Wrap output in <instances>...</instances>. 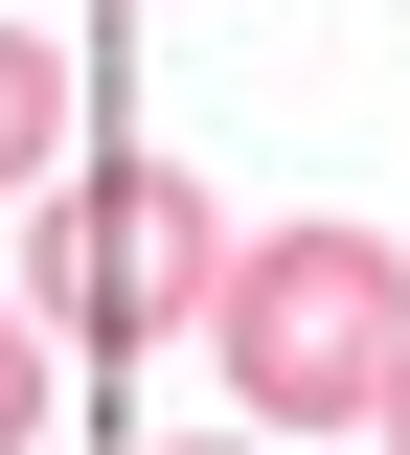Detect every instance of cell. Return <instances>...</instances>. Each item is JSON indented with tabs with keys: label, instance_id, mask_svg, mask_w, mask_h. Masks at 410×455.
<instances>
[{
	"label": "cell",
	"instance_id": "cell-1",
	"mask_svg": "<svg viewBox=\"0 0 410 455\" xmlns=\"http://www.w3.org/2000/svg\"><path fill=\"white\" fill-rule=\"evenodd\" d=\"M182 341L229 364L251 433H342V410H388V364H410V251H388V228H274V251L205 274Z\"/></svg>",
	"mask_w": 410,
	"mask_h": 455
},
{
	"label": "cell",
	"instance_id": "cell-2",
	"mask_svg": "<svg viewBox=\"0 0 410 455\" xmlns=\"http://www.w3.org/2000/svg\"><path fill=\"white\" fill-rule=\"evenodd\" d=\"M229 274V205L182 160H115V182H23V319L46 341H182Z\"/></svg>",
	"mask_w": 410,
	"mask_h": 455
},
{
	"label": "cell",
	"instance_id": "cell-3",
	"mask_svg": "<svg viewBox=\"0 0 410 455\" xmlns=\"http://www.w3.org/2000/svg\"><path fill=\"white\" fill-rule=\"evenodd\" d=\"M46 160H68V46H23V23H0V205H23Z\"/></svg>",
	"mask_w": 410,
	"mask_h": 455
},
{
	"label": "cell",
	"instance_id": "cell-4",
	"mask_svg": "<svg viewBox=\"0 0 410 455\" xmlns=\"http://www.w3.org/2000/svg\"><path fill=\"white\" fill-rule=\"evenodd\" d=\"M46 387H68V364H46V319H23V296H0V455L46 433Z\"/></svg>",
	"mask_w": 410,
	"mask_h": 455
},
{
	"label": "cell",
	"instance_id": "cell-5",
	"mask_svg": "<svg viewBox=\"0 0 410 455\" xmlns=\"http://www.w3.org/2000/svg\"><path fill=\"white\" fill-rule=\"evenodd\" d=\"M365 433H410V364H388V410H365Z\"/></svg>",
	"mask_w": 410,
	"mask_h": 455
},
{
	"label": "cell",
	"instance_id": "cell-6",
	"mask_svg": "<svg viewBox=\"0 0 410 455\" xmlns=\"http://www.w3.org/2000/svg\"><path fill=\"white\" fill-rule=\"evenodd\" d=\"M182 455H274V433H182Z\"/></svg>",
	"mask_w": 410,
	"mask_h": 455
}]
</instances>
